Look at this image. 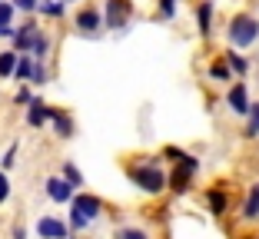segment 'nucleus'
Masks as SVG:
<instances>
[{
  "label": "nucleus",
  "instance_id": "7c9ffc66",
  "mask_svg": "<svg viewBox=\"0 0 259 239\" xmlns=\"http://www.w3.org/2000/svg\"><path fill=\"white\" fill-rule=\"evenodd\" d=\"M10 200V179H7V173L0 170V206Z\"/></svg>",
  "mask_w": 259,
  "mask_h": 239
},
{
  "label": "nucleus",
  "instance_id": "9d476101",
  "mask_svg": "<svg viewBox=\"0 0 259 239\" xmlns=\"http://www.w3.org/2000/svg\"><path fill=\"white\" fill-rule=\"evenodd\" d=\"M40 37V23L37 20H23V27H17L14 37H10V43H14L17 54H30L33 50V40Z\"/></svg>",
  "mask_w": 259,
  "mask_h": 239
},
{
  "label": "nucleus",
  "instance_id": "20e7f679",
  "mask_svg": "<svg viewBox=\"0 0 259 239\" xmlns=\"http://www.w3.org/2000/svg\"><path fill=\"white\" fill-rule=\"evenodd\" d=\"M133 14V0H103V30H126Z\"/></svg>",
  "mask_w": 259,
  "mask_h": 239
},
{
  "label": "nucleus",
  "instance_id": "6e6552de",
  "mask_svg": "<svg viewBox=\"0 0 259 239\" xmlns=\"http://www.w3.org/2000/svg\"><path fill=\"white\" fill-rule=\"evenodd\" d=\"M196 33L203 40H213V33H216V4L213 0H199L196 4Z\"/></svg>",
  "mask_w": 259,
  "mask_h": 239
},
{
  "label": "nucleus",
  "instance_id": "393cba45",
  "mask_svg": "<svg viewBox=\"0 0 259 239\" xmlns=\"http://www.w3.org/2000/svg\"><path fill=\"white\" fill-rule=\"evenodd\" d=\"M113 239H150V232L140 229V226H120V229L113 232Z\"/></svg>",
  "mask_w": 259,
  "mask_h": 239
},
{
  "label": "nucleus",
  "instance_id": "5701e85b",
  "mask_svg": "<svg viewBox=\"0 0 259 239\" xmlns=\"http://www.w3.org/2000/svg\"><path fill=\"white\" fill-rule=\"evenodd\" d=\"M180 4H183V0H156V17H160V20H176Z\"/></svg>",
  "mask_w": 259,
  "mask_h": 239
},
{
  "label": "nucleus",
  "instance_id": "1a4fd4ad",
  "mask_svg": "<svg viewBox=\"0 0 259 239\" xmlns=\"http://www.w3.org/2000/svg\"><path fill=\"white\" fill-rule=\"evenodd\" d=\"M47 123H50V133H54L57 139H70V136L76 133L73 116H70L67 110H60V107H50V116H47Z\"/></svg>",
  "mask_w": 259,
  "mask_h": 239
},
{
  "label": "nucleus",
  "instance_id": "39448f33",
  "mask_svg": "<svg viewBox=\"0 0 259 239\" xmlns=\"http://www.w3.org/2000/svg\"><path fill=\"white\" fill-rule=\"evenodd\" d=\"M196 173H199V160H196L193 153H183L180 160H176L173 176H169V189H173V193H186Z\"/></svg>",
  "mask_w": 259,
  "mask_h": 239
},
{
  "label": "nucleus",
  "instance_id": "7ed1b4c3",
  "mask_svg": "<svg viewBox=\"0 0 259 239\" xmlns=\"http://www.w3.org/2000/svg\"><path fill=\"white\" fill-rule=\"evenodd\" d=\"M103 200L93 193H73V200H70V229H87V226L93 223V219L103 216Z\"/></svg>",
  "mask_w": 259,
  "mask_h": 239
},
{
  "label": "nucleus",
  "instance_id": "ddd939ff",
  "mask_svg": "<svg viewBox=\"0 0 259 239\" xmlns=\"http://www.w3.org/2000/svg\"><path fill=\"white\" fill-rule=\"evenodd\" d=\"M44 189H47V196H50L54 203H70V200H73V193H76V189L63 176H50L44 183Z\"/></svg>",
  "mask_w": 259,
  "mask_h": 239
},
{
  "label": "nucleus",
  "instance_id": "b1692460",
  "mask_svg": "<svg viewBox=\"0 0 259 239\" xmlns=\"http://www.w3.org/2000/svg\"><path fill=\"white\" fill-rule=\"evenodd\" d=\"M60 176L63 179H67V183L70 186H73V189H76V186H83V173H80V170H76V163H63V173H60Z\"/></svg>",
  "mask_w": 259,
  "mask_h": 239
},
{
  "label": "nucleus",
  "instance_id": "f03ea898",
  "mask_svg": "<svg viewBox=\"0 0 259 239\" xmlns=\"http://www.w3.org/2000/svg\"><path fill=\"white\" fill-rule=\"evenodd\" d=\"M226 40H229V46H236V50H249L259 40V17L246 14V10L233 14L229 23H226Z\"/></svg>",
  "mask_w": 259,
  "mask_h": 239
},
{
  "label": "nucleus",
  "instance_id": "2eb2a0df",
  "mask_svg": "<svg viewBox=\"0 0 259 239\" xmlns=\"http://www.w3.org/2000/svg\"><path fill=\"white\" fill-rule=\"evenodd\" d=\"M223 60L229 63V70H233V77H239V80H246V73H249V60H246L243 54H239L236 46H229L226 54H223Z\"/></svg>",
  "mask_w": 259,
  "mask_h": 239
},
{
  "label": "nucleus",
  "instance_id": "9b49d317",
  "mask_svg": "<svg viewBox=\"0 0 259 239\" xmlns=\"http://www.w3.org/2000/svg\"><path fill=\"white\" fill-rule=\"evenodd\" d=\"M27 126H33V130H40V126H47V116H50V103L44 100V97H33L30 103H27Z\"/></svg>",
  "mask_w": 259,
  "mask_h": 239
},
{
  "label": "nucleus",
  "instance_id": "4468645a",
  "mask_svg": "<svg viewBox=\"0 0 259 239\" xmlns=\"http://www.w3.org/2000/svg\"><path fill=\"white\" fill-rule=\"evenodd\" d=\"M17 7H14V0H0V37H14L17 30Z\"/></svg>",
  "mask_w": 259,
  "mask_h": 239
},
{
  "label": "nucleus",
  "instance_id": "6ab92c4d",
  "mask_svg": "<svg viewBox=\"0 0 259 239\" xmlns=\"http://www.w3.org/2000/svg\"><path fill=\"white\" fill-rule=\"evenodd\" d=\"M206 73H209V80H213V83H233V70H229V63L223 60V57L209 63V70H206Z\"/></svg>",
  "mask_w": 259,
  "mask_h": 239
},
{
  "label": "nucleus",
  "instance_id": "dca6fc26",
  "mask_svg": "<svg viewBox=\"0 0 259 239\" xmlns=\"http://www.w3.org/2000/svg\"><path fill=\"white\" fill-rule=\"evenodd\" d=\"M33 67H37L33 54H20L17 57V67H14V80L17 83H30L33 80Z\"/></svg>",
  "mask_w": 259,
  "mask_h": 239
},
{
  "label": "nucleus",
  "instance_id": "2f4dec72",
  "mask_svg": "<svg viewBox=\"0 0 259 239\" xmlns=\"http://www.w3.org/2000/svg\"><path fill=\"white\" fill-rule=\"evenodd\" d=\"M163 156H169V160H180V156H183V150H176V147H166V150H163Z\"/></svg>",
  "mask_w": 259,
  "mask_h": 239
},
{
  "label": "nucleus",
  "instance_id": "c85d7f7f",
  "mask_svg": "<svg viewBox=\"0 0 259 239\" xmlns=\"http://www.w3.org/2000/svg\"><path fill=\"white\" fill-rule=\"evenodd\" d=\"M14 163H17V143H10V147H7V153H4V160H0V170L7 173L10 166H14Z\"/></svg>",
  "mask_w": 259,
  "mask_h": 239
},
{
  "label": "nucleus",
  "instance_id": "473e14b6",
  "mask_svg": "<svg viewBox=\"0 0 259 239\" xmlns=\"http://www.w3.org/2000/svg\"><path fill=\"white\" fill-rule=\"evenodd\" d=\"M63 4H67V7H70V4H80V0H63Z\"/></svg>",
  "mask_w": 259,
  "mask_h": 239
},
{
  "label": "nucleus",
  "instance_id": "412c9836",
  "mask_svg": "<svg viewBox=\"0 0 259 239\" xmlns=\"http://www.w3.org/2000/svg\"><path fill=\"white\" fill-rule=\"evenodd\" d=\"M17 50H0V80H14V67H17Z\"/></svg>",
  "mask_w": 259,
  "mask_h": 239
},
{
  "label": "nucleus",
  "instance_id": "cd10ccee",
  "mask_svg": "<svg viewBox=\"0 0 259 239\" xmlns=\"http://www.w3.org/2000/svg\"><path fill=\"white\" fill-rule=\"evenodd\" d=\"M30 100H33V90H30L27 83H20V90L14 93V103H17V107H27Z\"/></svg>",
  "mask_w": 259,
  "mask_h": 239
},
{
  "label": "nucleus",
  "instance_id": "f8f14e48",
  "mask_svg": "<svg viewBox=\"0 0 259 239\" xmlns=\"http://www.w3.org/2000/svg\"><path fill=\"white\" fill-rule=\"evenodd\" d=\"M37 232H40V239H67L70 226L57 216H44V219H37Z\"/></svg>",
  "mask_w": 259,
  "mask_h": 239
},
{
  "label": "nucleus",
  "instance_id": "423d86ee",
  "mask_svg": "<svg viewBox=\"0 0 259 239\" xmlns=\"http://www.w3.org/2000/svg\"><path fill=\"white\" fill-rule=\"evenodd\" d=\"M73 30L83 33V37H97L103 30V10L97 4H83V7L73 14Z\"/></svg>",
  "mask_w": 259,
  "mask_h": 239
},
{
  "label": "nucleus",
  "instance_id": "4be33fe9",
  "mask_svg": "<svg viewBox=\"0 0 259 239\" xmlns=\"http://www.w3.org/2000/svg\"><path fill=\"white\" fill-rule=\"evenodd\" d=\"M259 136V103H252L246 113V126H243V139H256Z\"/></svg>",
  "mask_w": 259,
  "mask_h": 239
},
{
  "label": "nucleus",
  "instance_id": "f257e3e1",
  "mask_svg": "<svg viewBox=\"0 0 259 239\" xmlns=\"http://www.w3.org/2000/svg\"><path fill=\"white\" fill-rule=\"evenodd\" d=\"M126 176L150 196H160L169 186V176L160 170V160H143V163H126Z\"/></svg>",
  "mask_w": 259,
  "mask_h": 239
},
{
  "label": "nucleus",
  "instance_id": "f3484780",
  "mask_svg": "<svg viewBox=\"0 0 259 239\" xmlns=\"http://www.w3.org/2000/svg\"><path fill=\"white\" fill-rule=\"evenodd\" d=\"M243 219H246V223H256V219H259V183H252V186H249V193H246Z\"/></svg>",
  "mask_w": 259,
  "mask_h": 239
},
{
  "label": "nucleus",
  "instance_id": "bb28decb",
  "mask_svg": "<svg viewBox=\"0 0 259 239\" xmlns=\"http://www.w3.org/2000/svg\"><path fill=\"white\" fill-rule=\"evenodd\" d=\"M30 83H37V86L50 83V70L44 67V60H37V67H33V80H30Z\"/></svg>",
  "mask_w": 259,
  "mask_h": 239
},
{
  "label": "nucleus",
  "instance_id": "aec40b11",
  "mask_svg": "<svg viewBox=\"0 0 259 239\" xmlns=\"http://www.w3.org/2000/svg\"><path fill=\"white\" fill-rule=\"evenodd\" d=\"M206 203H209V213H213V216H223V213H226V206H229V196L223 193L220 186H213V189L206 193Z\"/></svg>",
  "mask_w": 259,
  "mask_h": 239
},
{
  "label": "nucleus",
  "instance_id": "0eeeda50",
  "mask_svg": "<svg viewBox=\"0 0 259 239\" xmlns=\"http://www.w3.org/2000/svg\"><path fill=\"white\" fill-rule=\"evenodd\" d=\"M226 107L233 110L236 116H246V113H249L252 100H249V86H246V80L236 77V83H229V90H226Z\"/></svg>",
  "mask_w": 259,
  "mask_h": 239
},
{
  "label": "nucleus",
  "instance_id": "a878e982",
  "mask_svg": "<svg viewBox=\"0 0 259 239\" xmlns=\"http://www.w3.org/2000/svg\"><path fill=\"white\" fill-rule=\"evenodd\" d=\"M30 54H33V60H47V54H50V37H47L44 30H40V37L33 40V50H30Z\"/></svg>",
  "mask_w": 259,
  "mask_h": 239
},
{
  "label": "nucleus",
  "instance_id": "c756f323",
  "mask_svg": "<svg viewBox=\"0 0 259 239\" xmlns=\"http://www.w3.org/2000/svg\"><path fill=\"white\" fill-rule=\"evenodd\" d=\"M37 4H40V0H14L17 14H37Z\"/></svg>",
  "mask_w": 259,
  "mask_h": 239
},
{
  "label": "nucleus",
  "instance_id": "a211bd4d",
  "mask_svg": "<svg viewBox=\"0 0 259 239\" xmlns=\"http://www.w3.org/2000/svg\"><path fill=\"white\" fill-rule=\"evenodd\" d=\"M37 14L47 17V20H63L67 4H63V0H40V4H37Z\"/></svg>",
  "mask_w": 259,
  "mask_h": 239
}]
</instances>
